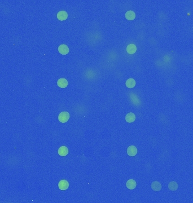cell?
Wrapping results in <instances>:
<instances>
[{"instance_id":"1","label":"cell","mask_w":193,"mask_h":203,"mask_svg":"<svg viewBox=\"0 0 193 203\" xmlns=\"http://www.w3.org/2000/svg\"><path fill=\"white\" fill-rule=\"evenodd\" d=\"M69 119V114L68 112L64 111L62 112L58 116L59 121L62 123H65L67 122Z\"/></svg>"},{"instance_id":"2","label":"cell","mask_w":193,"mask_h":203,"mask_svg":"<svg viewBox=\"0 0 193 203\" xmlns=\"http://www.w3.org/2000/svg\"><path fill=\"white\" fill-rule=\"evenodd\" d=\"M137 149L135 146H131L128 147L127 149V153L130 156H135L137 153Z\"/></svg>"},{"instance_id":"3","label":"cell","mask_w":193,"mask_h":203,"mask_svg":"<svg viewBox=\"0 0 193 203\" xmlns=\"http://www.w3.org/2000/svg\"><path fill=\"white\" fill-rule=\"evenodd\" d=\"M58 51L62 55H66L69 53V48L66 45L62 44L58 47Z\"/></svg>"},{"instance_id":"4","label":"cell","mask_w":193,"mask_h":203,"mask_svg":"<svg viewBox=\"0 0 193 203\" xmlns=\"http://www.w3.org/2000/svg\"><path fill=\"white\" fill-rule=\"evenodd\" d=\"M58 187L61 190H66L69 187V183L66 180H61L58 183Z\"/></svg>"},{"instance_id":"5","label":"cell","mask_w":193,"mask_h":203,"mask_svg":"<svg viewBox=\"0 0 193 203\" xmlns=\"http://www.w3.org/2000/svg\"><path fill=\"white\" fill-rule=\"evenodd\" d=\"M68 14L65 11H61L57 14V18L59 20H65L67 19Z\"/></svg>"},{"instance_id":"6","label":"cell","mask_w":193,"mask_h":203,"mask_svg":"<svg viewBox=\"0 0 193 203\" xmlns=\"http://www.w3.org/2000/svg\"><path fill=\"white\" fill-rule=\"evenodd\" d=\"M151 189L155 191H159L162 189V184L160 182L158 181H155L151 183Z\"/></svg>"},{"instance_id":"7","label":"cell","mask_w":193,"mask_h":203,"mask_svg":"<svg viewBox=\"0 0 193 203\" xmlns=\"http://www.w3.org/2000/svg\"><path fill=\"white\" fill-rule=\"evenodd\" d=\"M137 51V47L135 44H129L127 46V51L129 54H135Z\"/></svg>"},{"instance_id":"8","label":"cell","mask_w":193,"mask_h":203,"mask_svg":"<svg viewBox=\"0 0 193 203\" xmlns=\"http://www.w3.org/2000/svg\"><path fill=\"white\" fill-rule=\"evenodd\" d=\"M58 86L61 88H65L68 85V81L65 79H60L57 81Z\"/></svg>"},{"instance_id":"9","label":"cell","mask_w":193,"mask_h":203,"mask_svg":"<svg viewBox=\"0 0 193 203\" xmlns=\"http://www.w3.org/2000/svg\"><path fill=\"white\" fill-rule=\"evenodd\" d=\"M68 153V150L66 146H62L58 150V154L61 156H65Z\"/></svg>"},{"instance_id":"10","label":"cell","mask_w":193,"mask_h":203,"mask_svg":"<svg viewBox=\"0 0 193 203\" xmlns=\"http://www.w3.org/2000/svg\"><path fill=\"white\" fill-rule=\"evenodd\" d=\"M125 120L129 123H132L136 120V116L133 113L129 112L125 116Z\"/></svg>"},{"instance_id":"11","label":"cell","mask_w":193,"mask_h":203,"mask_svg":"<svg viewBox=\"0 0 193 203\" xmlns=\"http://www.w3.org/2000/svg\"><path fill=\"white\" fill-rule=\"evenodd\" d=\"M127 187L129 190L135 189L136 187V182L134 179H129L127 182Z\"/></svg>"},{"instance_id":"12","label":"cell","mask_w":193,"mask_h":203,"mask_svg":"<svg viewBox=\"0 0 193 203\" xmlns=\"http://www.w3.org/2000/svg\"><path fill=\"white\" fill-rule=\"evenodd\" d=\"M125 18L128 20H133L135 19L136 14L132 10H129L125 14Z\"/></svg>"},{"instance_id":"13","label":"cell","mask_w":193,"mask_h":203,"mask_svg":"<svg viewBox=\"0 0 193 203\" xmlns=\"http://www.w3.org/2000/svg\"><path fill=\"white\" fill-rule=\"evenodd\" d=\"M126 86L128 88H133L136 85V81L133 79H129L126 81Z\"/></svg>"},{"instance_id":"14","label":"cell","mask_w":193,"mask_h":203,"mask_svg":"<svg viewBox=\"0 0 193 203\" xmlns=\"http://www.w3.org/2000/svg\"><path fill=\"white\" fill-rule=\"evenodd\" d=\"M178 187H179V185H178L177 183L174 181L170 182L169 184H168V188L171 191H176L178 189Z\"/></svg>"}]
</instances>
